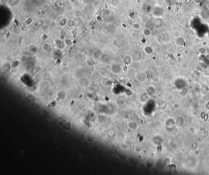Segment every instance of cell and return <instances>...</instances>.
<instances>
[{
	"mask_svg": "<svg viewBox=\"0 0 209 175\" xmlns=\"http://www.w3.org/2000/svg\"><path fill=\"white\" fill-rule=\"evenodd\" d=\"M132 26H133V29L136 31H140L142 29V26L139 22H134Z\"/></svg>",
	"mask_w": 209,
	"mask_h": 175,
	"instance_id": "cell-33",
	"label": "cell"
},
{
	"mask_svg": "<svg viewBox=\"0 0 209 175\" xmlns=\"http://www.w3.org/2000/svg\"><path fill=\"white\" fill-rule=\"evenodd\" d=\"M137 72L134 68H130L126 72V75L128 78H135Z\"/></svg>",
	"mask_w": 209,
	"mask_h": 175,
	"instance_id": "cell-23",
	"label": "cell"
},
{
	"mask_svg": "<svg viewBox=\"0 0 209 175\" xmlns=\"http://www.w3.org/2000/svg\"><path fill=\"white\" fill-rule=\"evenodd\" d=\"M152 82H153L154 83H158V82H160V79L158 77V76H154L153 78H152Z\"/></svg>",
	"mask_w": 209,
	"mask_h": 175,
	"instance_id": "cell-40",
	"label": "cell"
},
{
	"mask_svg": "<svg viewBox=\"0 0 209 175\" xmlns=\"http://www.w3.org/2000/svg\"><path fill=\"white\" fill-rule=\"evenodd\" d=\"M28 51L32 54H35L36 53V52L37 51V48L36 46L34 45H31L30 46L28 47Z\"/></svg>",
	"mask_w": 209,
	"mask_h": 175,
	"instance_id": "cell-34",
	"label": "cell"
},
{
	"mask_svg": "<svg viewBox=\"0 0 209 175\" xmlns=\"http://www.w3.org/2000/svg\"><path fill=\"white\" fill-rule=\"evenodd\" d=\"M134 59H133V56L131 54H126L122 59V62L126 66H130V65H131Z\"/></svg>",
	"mask_w": 209,
	"mask_h": 175,
	"instance_id": "cell-11",
	"label": "cell"
},
{
	"mask_svg": "<svg viewBox=\"0 0 209 175\" xmlns=\"http://www.w3.org/2000/svg\"><path fill=\"white\" fill-rule=\"evenodd\" d=\"M205 108H206L207 110H209V101H207V102L205 103Z\"/></svg>",
	"mask_w": 209,
	"mask_h": 175,
	"instance_id": "cell-43",
	"label": "cell"
},
{
	"mask_svg": "<svg viewBox=\"0 0 209 175\" xmlns=\"http://www.w3.org/2000/svg\"><path fill=\"white\" fill-rule=\"evenodd\" d=\"M122 116L124 120H126V121H129L130 119H131V114H130V112H127V111H125V112H123V113H122Z\"/></svg>",
	"mask_w": 209,
	"mask_h": 175,
	"instance_id": "cell-28",
	"label": "cell"
},
{
	"mask_svg": "<svg viewBox=\"0 0 209 175\" xmlns=\"http://www.w3.org/2000/svg\"><path fill=\"white\" fill-rule=\"evenodd\" d=\"M188 94V90L186 88H183L180 91V96L182 97H186Z\"/></svg>",
	"mask_w": 209,
	"mask_h": 175,
	"instance_id": "cell-36",
	"label": "cell"
},
{
	"mask_svg": "<svg viewBox=\"0 0 209 175\" xmlns=\"http://www.w3.org/2000/svg\"><path fill=\"white\" fill-rule=\"evenodd\" d=\"M176 126L178 127H182L185 123V118L183 116H178L175 118Z\"/></svg>",
	"mask_w": 209,
	"mask_h": 175,
	"instance_id": "cell-19",
	"label": "cell"
},
{
	"mask_svg": "<svg viewBox=\"0 0 209 175\" xmlns=\"http://www.w3.org/2000/svg\"><path fill=\"white\" fill-rule=\"evenodd\" d=\"M20 64V62L19 61H18V59H16V60H14V61L12 62V64L11 65L12 68L16 69L18 68V66H19Z\"/></svg>",
	"mask_w": 209,
	"mask_h": 175,
	"instance_id": "cell-35",
	"label": "cell"
},
{
	"mask_svg": "<svg viewBox=\"0 0 209 175\" xmlns=\"http://www.w3.org/2000/svg\"><path fill=\"white\" fill-rule=\"evenodd\" d=\"M139 122L135 119H130L127 121V127L132 131H136L139 129Z\"/></svg>",
	"mask_w": 209,
	"mask_h": 175,
	"instance_id": "cell-4",
	"label": "cell"
},
{
	"mask_svg": "<svg viewBox=\"0 0 209 175\" xmlns=\"http://www.w3.org/2000/svg\"><path fill=\"white\" fill-rule=\"evenodd\" d=\"M64 43H65L66 47H71L73 46V40L71 39L70 38H68V37H65V38L63 39Z\"/></svg>",
	"mask_w": 209,
	"mask_h": 175,
	"instance_id": "cell-32",
	"label": "cell"
},
{
	"mask_svg": "<svg viewBox=\"0 0 209 175\" xmlns=\"http://www.w3.org/2000/svg\"><path fill=\"white\" fill-rule=\"evenodd\" d=\"M41 50L45 53H49L53 51V48L51 43L48 42H45L41 45Z\"/></svg>",
	"mask_w": 209,
	"mask_h": 175,
	"instance_id": "cell-7",
	"label": "cell"
},
{
	"mask_svg": "<svg viewBox=\"0 0 209 175\" xmlns=\"http://www.w3.org/2000/svg\"><path fill=\"white\" fill-rule=\"evenodd\" d=\"M101 132H103V134H102L101 135V136H103V137H105V136H106L107 135V129H101Z\"/></svg>",
	"mask_w": 209,
	"mask_h": 175,
	"instance_id": "cell-41",
	"label": "cell"
},
{
	"mask_svg": "<svg viewBox=\"0 0 209 175\" xmlns=\"http://www.w3.org/2000/svg\"><path fill=\"white\" fill-rule=\"evenodd\" d=\"M103 54V52L101 50H96L95 51H94L93 53V57L95 59H101Z\"/></svg>",
	"mask_w": 209,
	"mask_h": 175,
	"instance_id": "cell-25",
	"label": "cell"
},
{
	"mask_svg": "<svg viewBox=\"0 0 209 175\" xmlns=\"http://www.w3.org/2000/svg\"><path fill=\"white\" fill-rule=\"evenodd\" d=\"M53 43H54V45L56 47V48L57 49L61 50H63L66 47V45L64 43L63 39H62L60 38L55 39L54 41H53Z\"/></svg>",
	"mask_w": 209,
	"mask_h": 175,
	"instance_id": "cell-12",
	"label": "cell"
},
{
	"mask_svg": "<svg viewBox=\"0 0 209 175\" xmlns=\"http://www.w3.org/2000/svg\"><path fill=\"white\" fill-rule=\"evenodd\" d=\"M33 21L34 20L33 19L32 17H28V18H26V20H25V23H26V24L27 25H29L33 24Z\"/></svg>",
	"mask_w": 209,
	"mask_h": 175,
	"instance_id": "cell-38",
	"label": "cell"
},
{
	"mask_svg": "<svg viewBox=\"0 0 209 175\" xmlns=\"http://www.w3.org/2000/svg\"><path fill=\"white\" fill-rule=\"evenodd\" d=\"M74 15L76 18H82L84 16V12L81 9H77L75 11Z\"/></svg>",
	"mask_w": 209,
	"mask_h": 175,
	"instance_id": "cell-30",
	"label": "cell"
},
{
	"mask_svg": "<svg viewBox=\"0 0 209 175\" xmlns=\"http://www.w3.org/2000/svg\"><path fill=\"white\" fill-rule=\"evenodd\" d=\"M120 0H110L109 4L111 7H117L120 4Z\"/></svg>",
	"mask_w": 209,
	"mask_h": 175,
	"instance_id": "cell-29",
	"label": "cell"
},
{
	"mask_svg": "<svg viewBox=\"0 0 209 175\" xmlns=\"http://www.w3.org/2000/svg\"><path fill=\"white\" fill-rule=\"evenodd\" d=\"M78 83L79 86L83 88H87L90 86V81L89 79L85 76H82L78 80Z\"/></svg>",
	"mask_w": 209,
	"mask_h": 175,
	"instance_id": "cell-5",
	"label": "cell"
},
{
	"mask_svg": "<svg viewBox=\"0 0 209 175\" xmlns=\"http://www.w3.org/2000/svg\"><path fill=\"white\" fill-rule=\"evenodd\" d=\"M85 64L88 67H93L96 64V61L95 59L93 57L91 58L89 57L86 59L85 60Z\"/></svg>",
	"mask_w": 209,
	"mask_h": 175,
	"instance_id": "cell-24",
	"label": "cell"
},
{
	"mask_svg": "<svg viewBox=\"0 0 209 175\" xmlns=\"http://www.w3.org/2000/svg\"><path fill=\"white\" fill-rule=\"evenodd\" d=\"M142 34L146 37H150L152 35V31L150 28L145 27L142 29Z\"/></svg>",
	"mask_w": 209,
	"mask_h": 175,
	"instance_id": "cell-22",
	"label": "cell"
},
{
	"mask_svg": "<svg viewBox=\"0 0 209 175\" xmlns=\"http://www.w3.org/2000/svg\"><path fill=\"white\" fill-rule=\"evenodd\" d=\"M12 32L14 35L16 36H19L20 34H21V29L19 27H17V26H14V27L12 29Z\"/></svg>",
	"mask_w": 209,
	"mask_h": 175,
	"instance_id": "cell-31",
	"label": "cell"
},
{
	"mask_svg": "<svg viewBox=\"0 0 209 175\" xmlns=\"http://www.w3.org/2000/svg\"><path fill=\"white\" fill-rule=\"evenodd\" d=\"M42 39L44 40H45H45H47L48 39V36L47 35V34H45V33L43 34H42Z\"/></svg>",
	"mask_w": 209,
	"mask_h": 175,
	"instance_id": "cell-42",
	"label": "cell"
},
{
	"mask_svg": "<svg viewBox=\"0 0 209 175\" xmlns=\"http://www.w3.org/2000/svg\"><path fill=\"white\" fill-rule=\"evenodd\" d=\"M56 97L59 101H65L67 97V93L66 91L64 90V89L59 90L56 93Z\"/></svg>",
	"mask_w": 209,
	"mask_h": 175,
	"instance_id": "cell-8",
	"label": "cell"
},
{
	"mask_svg": "<svg viewBox=\"0 0 209 175\" xmlns=\"http://www.w3.org/2000/svg\"><path fill=\"white\" fill-rule=\"evenodd\" d=\"M110 70L111 72L114 75H119L122 73V65L118 62H112L110 65Z\"/></svg>",
	"mask_w": 209,
	"mask_h": 175,
	"instance_id": "cell-1",
	"label": "cell"
},
{
	"mask_svg": "<svg viewBox=\"0 0 209 175\" xmlns=\"http://www.w3.org/2000/svg\"><path fill=\"white\" fill-rule=\"evenodd\" d=\"M132 56H133V59H134V61L139 62L142 60L143 57V53L141 50L136 49L133 51Z\"/></svg>",
	"mask_w": 209,
	"mask_h": 175,
	"instance_id": "cell-10",
	"label": "cell"
},
{
	"mask_svg": "<svg viewBox=\"0 0 209 175\" xmlns=\"http://www.w3.org/2000/svg\"><path fill=\"white\" fill-rule=\"evenodd\" d=\"M197 51L198 53L201 54V55H205V54H206L207 53L208 50H207V48L205 47L201 46L197 48Z\"/></svg>",
	"mask_w": 209,
	"mask_h": 175,
	"instance_id": "cell-27",
	"label": "cell"
},
{
	"mask_svg": "<svg viewBox=\"0 0 209 175\" xmlns=\"http://www.w3.org/2000/svg\"><path fill=\"white\" fill-rule=\"evenodd\" d=\"M77 24V22L76 20L74 19V18H68L67 26H68L69 28L71 29L75 28L76 27Z\"/></svg>",
	"mask_w": 209,
	"mask_h": 175,
	"instance_id": "cell-21",
	"label": "cell"
},
{
	"mask_svg": "<svg viewBox=\"0 0 209 175\" xmlns=\"http://www.w3.org/2000/svg\"><path fill=\"white\" fill-rule=\"evenodd\" d=\"M20 0H7V4L9 7H16L19 4Z\"/></svg>",
	"mask_w": 209,
	"mask_h": 175,
	"instance_id": "cell-26",
	"label": "cell"
},
{
	"mask_svg": "<svg viewBox=\"0 0 209 175\" xmlns=\"http://www.w3.org/2000/svg\"><path fill=\"white\" fill-rule=\"evenodd\" d=\"M185 43V39L182 36H178L175 39V44L177 47H183Z\"/></svg>",
	"mask_w": 209,
	"mask_h": 175,
	"instance_id": "cell-15",
	"label": "cell"
},
{
	"mask_svg": "<svg viewBox=\"0 0 209 175\" xmlns=\"http://www.w3.org/2000/svg\"><path fill=\"white\" fill-rule=\"evenodd\" d=\"M191 2H192V0H185V3L186 4H190Z\"/></svg>",
	"mask_w": 209,
	"mask_h": 175,
	"instance_id": "cell-44",
	"label": "cell"
},
{
	"mask_svg": "<svg viewBox=\"0 0 209 175\" xmlns=\"http://www.w3.org/2000/svg\"><path fill=\"white\" fill-rule=\"evenodd\" d=\"M136 80L137 82L143 83L145 82L147 80V74L145 72H142V71H140V72H137L136 75L134 78Z\"/></svg>",
	"mask_w": 209,
	"mask_h": 175,
	"instance_id": "cell-9",
	"label": "cell"
},
{
	"mask_svg": "<svg viewBox=\"0 0 209 175\" xmlns=\"http://www.w3.org/2000/svg\"><path fill=\"white\" fill-rule=\"evenodd\" d=\"M67 21H68V18L67 17H62L61 18H59L58 21V24L59 27L63 28L67 26Z\"/></svg>",
	"mask_w": 209,
	"mask_h": 175,
	"instance_id": "cell-17",
	"label": "cell"
},
{
	"mask_svg": "<svg viewBox=\"0 0 209 175\" xmlns=\"http://www.w3.org/2000/svg\"><path fill=\"white\" fill-rule=\"evenodd\" d=\"M165 2L167 5L172 6L175 4L176 0H165Z\"/></svg>",
	"mask_w": 209,
	"mask_h": 175,
	"instance_id": "cell-37",
	"label": "cell"
},
{
	"mask_svg": "<svg viewBox=\"0 0 209 175\" xmlns=\"http://www.w3.org/2000/svg\"><path fill=\"white\" fill-rule=\"evenodd\" d=\"M118 147L121 150L124 151H128V150L130 149V145L125 141H122L119 143Z\"/></svg>",
	"mask_w": 209,
	"mask_h": 175,
	"instance_id": "cell-18",
	"label": "cell"
},
{
	"mask_svg": "<svg viewBox=\"0 0 209 175\" xmlns=\"http://www.w3.org/2000/svg\"><path fill=\"white\" fill-rule=\"evenodd\" d=\"M150 97L151 96L148 94V93L146 91L142 92V93L140 94L139 96V101L140 103H141L142 104H146L149 101Z\"/></svg>",
	"mask_w": 209,
	"mask_h": 175,
	"instance_id": "cell-6",
	"label": "cell"
},
{
	"mask_svg": "<svg viewBox=\"0 0 209 175\" xmlns=\"http://www.w3.org/2000/svg\"><path fill=\"white\" fill-rule=\"evenodd\" d=\"M146 91L148 93V94L150 95V96H153L156 93L157 90H156V88L153 85H150L148 86L147 88H146Z\"/></svg>",
	"mask_w": 209,
	"mask_h": 175,
	"instance_id": "cell-20",
	"label": "cell"
},
{
	"mask_svg": "<svg viewBox=\"0 0 209 175\" xmlns=\"http://www.w3.org/2000/svg\"><path fill=\"white\" fill-rule=\"evenodd\" d=\"M163 23H164V21H163L162 17H158V18H156V19L154 20L153 26L154 27L158 29L163 25Z\"/></svg>",
	"mask_w": 209,
	"mask_h": 175,
	"instance_id": "cell-14",
	"label": "cell"
},
{
	"mask_svg": "<svg viewBox=\"0 0 209 175\" xmlns=\"http://www.w3.org/2000/svg\"><path fill=\"white\" fill-rule=\"evenodd\" d=\"M133 151L136 154H141L144 151V146L141 143H137L133 147Z\"/></svg>",
	"mask_w": 209,
	"mask_h": 175,
	"instance_id": "cell-16",
	"label": "cell"
},
{
	"mask_svg": "<svg viewBox=\"0 0 209 175\" xmlns=\"http://www.w3.org/2000/svg\"><path fill=\"white\" fill-rule=\"evenodd\" d=\"M198 146H199V145H198L197 142L196 141H194L191 143V148H192V149L193 150L197 149L198 148Z\"/></svg>",
	"mask_w": 209,
	"mask_h": 175,
	"instance_id": "cell-39",
	"label": "cell"
},
{
	"mask_svg": "<svg viewBox=\"0 0 209 175\" xmlns=\"http://www.w3.org/2000/svg\"><path fill=\"white\" fill-rule=\"evenodd\" d=\"M152 14L156 18H158V17H162L164 15L165 10L163 7L160 6H156L153 7L152 9Z\"/></svg>",
	"mask_w": 209,
	"mask_h": 175,
	"instance_id": "cell-2",
	"label": "cell"
},
{
	"mask_svg": "<svg viewBox=\"0 0 209 175\" xmlns=\"http://www.w3.org/2000/svg\"><path fill=\"white\" fill-rule=\"evenodd\" d=\"M143 51L146 55L150 56L152 55L154 53H155V49L151 45H145L143 48Z\"/></svg>",
	"mask_w": 209,
	"mask_h": 175,
	"instance_id": "cell-13",
	"label": "cell"
},
{
	"mask_svg": "<svg viewBox=\"0 0 209 175\" xmlns=\"http://www.w3.org/2000/svg\"><path fill=\"white\" fill-rule=\"evenodd\" d=\"M163 124L164 127L168 129H172L176 126V121L175 119H174L172 117H167L165 118L164 121H163Z\"/></svg>",
	"mask_w": 209,
	"mask_h": 175,
	"instance_id": "cell-3",
	"label": "cell"
}]
</instances>
